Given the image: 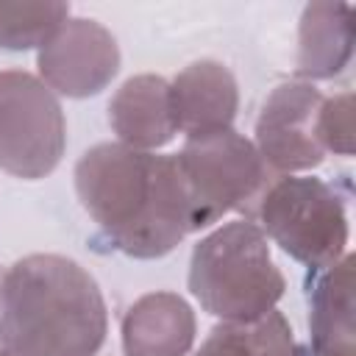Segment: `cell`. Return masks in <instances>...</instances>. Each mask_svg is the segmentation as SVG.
Wrapping results in <instances>:
<instances>
[{"mask_svg": "<svg viewBox=\"0 0 356 356\" xmlns=\"http://www.w3.org/2000/svg\"><path fill=\"white\" fill-rule=\"evenodd\" d=\"M75 184L106 239L128 256H161L195 231L175 156L97 145L78 161Z\"/></svg>", "mask_w": 356, "mask_h": 356, "instance_id": "6da1fadb", "label": "cell"}, {"mask_svg": "<svg viewBox=\"0 0 356 356\" xmlns=\"http://www.w3.org/2000/svg\"><path fill=\"white\" fill-rule=\"evenodd\" d=\"M106 303L95 278L64 256H25L0 281V342L11 356H95Z\"/></svg>", "mask_w": 356, "mask_h": 356, "instance_id": "7a4b0ae2", "label": "cell"}, {"mask_svg": "<svg viewBox=\"0 0 356 356\" xmlns=\"http://www.w3.org/2000/svg\"><path fill=\"white\" fill-rule=\"evenodd\" d=\"M189 289L209 314L245 323L273 312L284 278L270 259L261 228L239 220L195 248Z\"/></svg>", "mask_w": 356, "mask_h": 356, "instance_id": "3957f363", "label": "cell"}, {"mask_svg": "<svg viewBox=\"0 0 356 356\" xmlns=\"http://www.w3.org/2000/svg\"><path fill=\"white\" fill-rule=\"evenodd\" d=\"M175 159L189 195L192 228H203L231 209L261 200L270 189L264 159L231 128L189 136Z\"/></svg>", "mask_w": 356, "mask_h": 356, "instance_id": "277c9868", "label": "cell"}, {"mask_svg": "<svg viewBox=\"0 0 356 356\" xmlns=\"http://www.w3.org/2000/svg\"><path fill=\"white\" fill-rule=\"evenodd\" d=\"M64 150V117L53 92L28 72H0V167L47 175Z\"/></svg>", "mask_w": 356, "mask_h": 356, "instance_id": "5b68a950", "label": "cell"}, {"mask_svg": "<svg viewBox=\"0 0 356 356\" xmlns=\"http://www.w3.org/2000/svg\"><path fill=\"white\" fill-rule=\"evenodd\" d=\"M261 222L295 259L323 270L345 245V217L337 195L317 178H281L261 197Z\"/></svg>", "mask_w": 356, "mask_h": 356, "instance_id": "8992f818", "label": "cell"}, {"mask_svg": "<svg viewBox=\"0 0 356 356\" xmlns=\"http://www.w3.org/2000/svg\"><path fill=\"white\" fill-rule=\"evenodd\" d=\"M320 106L323 97L309 86H278L259 120V156L264 164H273L275 170H298L323 159Z\"/></svg>", "mask_w": 356, "mask_h": 356, "instance_id": "52a82bcc", "label": "cell"}, {"mask_svg": "<svg viewBox=\"0 0 356 356\" xmlns=\"http://www.w3.org/2000/svg\"><path fill=\"white\" fill-rule=\"evenodd\" d=\"M42 72L67 95H92L117 72L114 39L89 19L64 22L39 56Z\"/></svg>", "mask_w": 356, "mask_h": 356, "instance_id": "ba28073f", "label": "cell"}, {"mask_svg": "<svg viewBox=\"0 0 356 356\" xmlns=\"http://www.w3.org/2000/svg\"><path fill=\"white\" fill-rule=\"evenodd\" d=\"M175 128L189 136L228 128L236 108V86L231 75L211 61L192 64L170 89Z\"/></svg>", "mask_w": 356, "mask_h": 356, "instance_id": "9c48e42d", "label": "cell"}, {"mask_svg": "<svg viewBox=\"0 0 356 356\" xmlns=\"http://www.w3.org/2000/svg\"><path fill=\"white\" fill-rule=\"evenodd\" d=\"M128 356H181L192 342L189 306L175 295H147L125 317Z\"/></svg>", "mask_w": 356, "mask_h": 356, "instance_id": "30bf717a", "label": "cell"}, {"mask_svg": "<svg viewBox=\"0 0 356 356\" xmlns=\"http://www.w3.org/2000/svg\"><path fill=\"white\" fill-rule=\"evenodd\" d=\"M111 125L128 145H164L175 131L170 86L150 75L128 81L111 103Z\"/></svg>", "mask_w": 356, "mask_h": 356, "instance_id": "8fae6325", "label": "cell"}, {"mask_svg": "<svg viewBox=\"0 0 356 356\" xmlns=\"http://www.w3.org/2000/svg\"><path fill=\"white\" fill-rule=\"evenodd\" d=\"M197 356H303L295 342L292 331L278 312H267L256 320L245 323H222L217 325Z\"/></svg>", "mask_w": 356, "mask_h": 356, "instance_id": "7c38bea8", "label": "cell"}, {"mask_svg": "<svg viewBox=\"0 0 356 356\" xmlns=\"http://www.w3.org/2000/svg\"><path fill=\"white\" fill-rule=\"evenodd\" d=\"M67 14L64 3H0V44L11 50L44 44Z\"/></svg>", "mask_w": 356, "mask_h": 356, "instance_id": "4fadbf2b", "label": "cell"}, {"mask_svg": "<svg viewBox=\"0 0 356 356\" xmlns=\"http://www.w3.org/2000/svg\"><path fill=\"white\" fill-rule=\"evenodd\" d=\"M0 356H11V353H0Z\"/></svg>", "mask_w": 356, "mask_h": 356, "instance_id": "5bb4252c", "label": "cell"}]
</instances>
